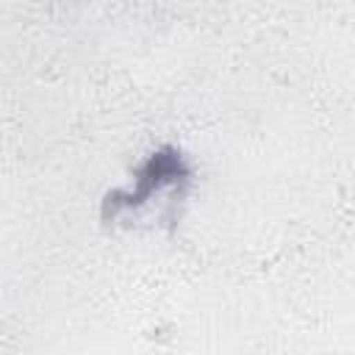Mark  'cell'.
I'll list each match as a JSON object with an SVG mask.
<instances>
[{
	"mask_svg": "<svg viewBox=\"0 0 355 355\" xmlns=\"http://www.w3.org/2000/svg\"><path fill=\"white\" fill-rule=\"evenodd\" d=\"M189 178V164L183 158V153L178 147H161L155 150L136 172V183L133 189H116V191H108L103 197V208H100V216L108 222L114 219L119 211H128V208H139L144 205L158 189L164 186H175V183H183Z\"/></svg>",
	"mask_w": 355,
	"mask_h": 355,
	"instance_id": "1",
	"label": "cell"
}]
</instances>
